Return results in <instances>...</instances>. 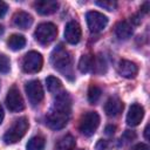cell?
Returning <instances> with one entry per match:
<instances>
[{
	"mask_svg": "<svg viewBox=\"0 0 150 150\" xmlns=\"http://www.w3.org/2000/svg\"><path fill=\"white\" fill-rule=\"evenodd\" d=\"M71 111V100L68 93L63 91L56 95L53 107L46 116L48 127L53 130H60L68 123Z\"/></svg>",
	"mask_w": 150,
	"mask_h": 150,
	"instance_id": "6da1fadb",
	"label": "cell"
},
{
	"mask_svg": "<svg viewBox=\"0 0 150 150\" xmlns=\"http://www.w3.org/2000/svg\"><path fill=\"white\" fill-rule=\"evenodd\" d=\"M50 62L53 67L64 74V76H68L70 79L71 75V57L69 52L63 46H57L50 55Z\"/></svg>",
	"mask_w": 150,
	"mask_h": 150,
	"instance_id": "7a4b0ae2",
	"label": "cell"
},
{
	"mask_svg": "<svg viewBox=\"0 0 150 150\" xmlns=\"http://www.w3.org/2000/svg\"><path fill=\"white\" fill-rule=\"evenodd\" d=\"M29 123L28 120L26 117H20L18 120L14 121V123L11 125V128L6 131V134L4 135V141L6 144H14L18 141H20L26 131L28 130Z\"/></svg>",
	"mask_w": 150,
	"mask_h": 150,
	"instance_id": "3957f363",
	"label": "cell"
},
{
	"mask_svg": "<svg viewBox=\"0 0 150 150\" xmlns=\"http://www.w3.org/2000/svg\"><path fill=\"white\" fill-rule=\"evenodd\" d=\"M57 35V28L55 25L50 23V22H43L40 23L34 33V36L36 39V41L41 45H49L52 43L55 38Z\"/></svg>",
	"mask_w": 150,
	"mask_h": 150,
	"instance_id": "277c9868",
	"label": "cell"
},
{
	"mask_svg": "<svg viewBox=\"0 0 150 150\" xmlns=\"http://www.w3.org/2000/svg\"><path fill=\"white\" fill-rule=\"evenodd\" d=\"M98 124H100V116H98V114L96 111H88V112H86L81 117L79 129H80V131L84 136L90 137L97 130Z\"/></svg>",
	"mask_w": 150,
	"mask_h": 150,
	"instance_id": "5b68a950",
	"label": "cell"
},
{
	"mask_svg": "<svg viewBox=\"0 0 150 150\" xmlns=\"http://www.w3.org/2000/svg\"><path fill=\"white\" fill-rule=\"evenodd\" d=\"M42 63H43V59L42 55L38 52H28L22 60V69L26 73L29 74H34L38 73L41 68H42Z\"/></svg>",
	"mask_w": 150,
	"mask_h": 150,
	"instance_id": "8992f818",
	"label": "cell"
},
{
	"mask_svg": "<svg viewBox=\"0 0 150 150\" xmlns=\"http://www.w3.org/2000/svg\"><path fill=\"white\" fill-rule=\"evenodd\" d=\"M86 19H87V23H88V28L91 33H98L101 30H103L108 23V18L96 11H90L86 14Z\"/></svg>",
	"mask_w": 150,
	"mask_h": 150,
	"instance_id": "52a82bcc",
	"label": "cell"
},
{
	"mask_svg": "<svg viewBox=\"0 0 150 150\" xmlns=\"http://www.w3.org/2000/svg\"><path fill=\"white\" fill-rule=\"evenodd\" d=\"M6 105L13 112H19V111H21L25 108L23 98H22L19 89L15 86H13L8 90V93H7V96H6Z\"/></svg>",
	"mask_w": 150,
	"mask_h": 150,
	"instance_id": "ba28073f",
	"label": "cell"
},
{
	"mask_svg": "<svg viewBox=\"0 0 150 150\" xmlns=\"http://www.w3.org/2000/svg\"><path fill=\"white\" fill-rule=\"evenodd\" d=\"M25 89H26L27 97L32 104H34V105L39 104L43 100V88H42L40 81L33 80V81L27 82L25 86Z\"/></svg>",
	"mask_w": 150,
	"mask_h": 150,
	"instance_id": "9c48e42d",
	"label": "cell"
},
{
	"mask_svg": "<svg viewBox=\"0 0 150 150\" xmlns=\"http://www.w3.org/2000/svg\"><path fill=\"white\" fill-rule=\"evenodd\" d=\"M81 35H82L81 27H80V25L76 21H69L66 25V28H64V38H66V41L67 42H69L70 45L79 43V41L81 40Z\"/></svg>",
	"mask_w": 150,
	"mask_h": 150,
	"instance_id": "30bf717a",
	"label": "cell"
},
{
	"mask_svg": "<svg viewBox=\"0 0 150 150\" xmlns=\"http://www.w3.org/2000/svg\"><path fill=\"white\" fill-rule=\"evenodd\" d=\"M117 71L121 76L125 79H132L138 73V67L135 62L129 60H121L117 64Z\"/></svg>",
	"mask_w": 150,
	"mask_h": 150,
	"instance_id": "8fae6325",
	"label": "cell"
},
{
	"mask_svg": "<svg viewBox=\"0 0 150 150\" xmlns=\"http://www.w3.org/2000/svg\"><path fill=\"white\" fill-rule=\"evenodd\" d=\"M143 116H144V108L138 103H134V104H131V107L128 111L127 124L130 127H136L141 123Z\"/></svg>",
	"mask_w": 150,
	"mask_h": 150,
	"instance_id": "7c38bea8",
	"label": "cell"
},
{
	"mask_svg": "<svg viewBox=\"0 0 150 150\" xmlns=\"http://www.w3.org/2000/svg\"><path fill=\"white\" fill-rule=\"evenodd\" d=\"M34 8L41 15H49L57 11L59 2L54 0H39L34 2Z\"/></svg>",
	"mask_w": 150,
	"mask_h": 150,
	"instance_id": "4fadbf2b",
	"label": "cell"
},
{
	"mask_svg": "<svg viewBox=\"0 0 150 150\" xmlns=\"http://www.w3.org/2000/svg\"><path fill=\"white\" fill-rule=\"evenodd\" d=\"M123 102L116 97V96H111L108 98V101L104 104V111L108 116H117L118 114L122 112L123 110Z\"/></svg>",
	"mask_w": 150,
	"mask_h": 150,
	"instance_id": "5bb4252c",
	"label": "cell"
},
{
	"mask_svg": "<svg viewBox=\"0 0 150 150\" xmlns=\"http://www.w3.org/2000/svg\"><path fill=\"white\" fill-rule=\"evenodd\" d=\"M13 22L16 27L21 28V29H27L28 27H30L32 22H33V18L30 14H28L27 12L20 11L16 12L13 16Z\"/></svg>",
	"mask_w": 150,
	"mask_h": 150,
	"instance_id": "9a60e30c",
	"label": "cell"
},
{
	"mask_svg": "<svg viewBox=\"0 0 150 150\" xmlns=\"http://www.w3.org/2000/svg\"><path fill=\"white\" fill-rule=\"evenodd\" d=\"M115 34L120 40H127L132 35V26L128 21H120L115 26Z\"/></svg>",
	"mask_w": 150,
	"mask_h": 150,
	"instance_id": "2e32d148",
	"label": "cell"
},
{
	"mask_svg": "<svg viewBox=\"0 0 150 150\" xmlns=\"http://www.w3.org/2000/svg\"><path fill=\"white\" fill-rule=\"evenodd\" d=\"M7 45L12 50H19V49L25 47L26 39L20 34H13V35L9 36V39L7 41Z\"/></svg>",
	"mask_w": 150,
	"mask_h": 150,
	"instance_id": "e0dca14e",
	"label": "cell"
},
{
	"mask_svg": "<svg viewBox=\"0 0 150 150\" xmlns=\"http://www.w3.org/2000/svg\"><path fill=\"white\" fill-rule=\"evenodd\" d=\"M94 57L89 54H86L83 55L81 59H80V62H79V69L81 73H88L90 70H93L94 68Z\"/></svg>",
	"mask_w": 150,
	"mask_h": 150,
	"instance_id": "ac0fdd59",
	"label": "cell"
},
{
	"mask_svg": "<svg viewBox=\"0 0 150 150\" xmlns=\"http://www.w3.org/2000/svg\"><path fill=\"white\" fill-rule=\"evenodd\" d=\"M75 148V139L71 135L63 136L56 144V150H74Z\"/></svg>",
	"mask_w": 150,
	"mask_h": 150,
	"instance_id": "d6986e66",
	"label": "cell"
},
{
	"mask_svg": "<svg viewBox=\"0 0 150 150\" xmlns=\"http://www.w3.org/2000/svg\"><path fill=\"white\" fill-rule=\"evenodd\" d=\"M45 145H46V141L42 136H34L28 141L26 149L27 150H45Z\"/></svg>",
	"mask_w": 150,
	"mask_h": 150,
	"instance_id": "ffe728a7",
	"label": "cell"
},
{
	"mask_svg": "<svg viewBox=\"0 0 150 150\" xmlns=\"http://www.w3.org/2000/svg\"><path fill=\"white\" fill-rule=\"evenodd\" d=\"M46 84H47L48 91L52 93V94H59V91L62 88L61 81L55 76H48L46 79Z\"/></svg>",
	"mask_w": 150,
	"mask_h": 150,
	"instance_id": "44dd1931",
	"label": "cell"
},
{
	"mask_svg": "<svg viewBox=\"0 0 150 150\" xmlns=\"http://www.w3.org/2000/svg\"><path fill=\"white\" fill-rule=\"evenodd\" d=\"M101 94H102L101 89H100L97 86L91 84V86L89 87V89H88V101H89L91 104H95V103L100 100Z\"/></svg>",
	"mask_w": 150,
	"mask_h": 150,
	"instance_id": "7402d4cb",
	"label": "cell"
},
{
	"mask_svg": "<svg viewBox=\"0 0 150 150\" xmlns=\"http://www.w3.org/2000/svg\"><path fill=\"white\" fill-rule=\"evenodd\" d=\"M11 69V62L9 59L5 54H0V73L6 74Z\"/></svg>",
	"mask_w": 150,
	"mask_h": 150,
	"instance_id": "603a6c76",
	"label": "cell"
},
{
	"mask_svg": "<svg viewBox=\"0 0 150 150\" xmlns=\"http://www.w3.org/2000/svg\"><path fill=\"white\" fill-rule=\"evenodd\" d=\"M97 6L107 9V11H114L117 7V2L112 0H103V1H96L95 2Z\"/></svg>",
	"mask_w": 150,
	"mask_h": 150,
	"instance_id": "cb8c5ba5",
	"label": "cell"
},
{
	"mask_svg": "<svg viewBox=\"0 0 150 150\" xmlns=\"http://www.w3.org/2000/svg\"><path fill=\"white\" fill-rule=\"evenodd\" d=\"M111 144L105 139H100L96 144V150H110Z\"/></svg>",
	"mask_w": 150,
	"mask_h": 150,
	"instance_id": "d4e9b609",
	"label": "cell"
},
{
	"mask_svg": "<svg viewBox=\"0 0 150 150\" xmlns=\"http://www.w3.org/2000/svg\"><path fill=\"white\" fill-rule=\"evenodd\" d=\"M131 150H149V146L144 143H138L131 148Z\"/></svg>",
	"mask_w": 150,
	"mask_h": 150,
	"instance_id": "484cf974",
	"label": "cell"
},
{
	"mask_svg": "<svg viewBox=\"0 0 150 150\" xmlns=\"http://www.w3.org/2000/svg\"><path fill=\"white\" fill-rule=\"evenodd\" d=\"M6 11H7V5H6V2L0 1V18H2V16L5 15Z\"/></svg>",
	"mask_w": 150,
	"mask_h": 150,
	"instance_id": "4316f807",
	"label": "cell"
},
{
	"mask_svg": "<svg viewBox=\"0 0 150 150\" xmlns=\"http://www.w3.org/2000/svg\"><path fill=\"white\" fill-rule=\"evenodd\" d=\"M115 130H116V127L115 125H107V128H105V132L108 134V135H112L114 132H115Z\"/></svg>",
	"mask_w": 150,
	"mask_h": 150,
	"instance_id": "83f0119b",
	"label": "cell"
},
{
	"mask_svg": "<svg viewBox=\"0 0 150 150\" xmlns=\"http://www.w3.org/2000/svg\"><path fill=\"white\" fill-rule=\"evenodd\" d=\"M141 11H142L143 13H148V11H149V2H148V1H146V2H144V4L142 5Z\"/></svg>",
	"mask_w": 150,
	"mask_h": 150,
	"instance_id": "f1b7e54d",
	"label": "cell"
},
{
	"mask_svg": "<svg viewBox=\"0 0 150 150\" xmlns=\"http://www.w3.org/2000/svg\"><path fill=\"white\" fill-rule=\"evenodd\" d=\"M2 120H4V110H2V107L0 105V124L2 123Z\"/></svg>",
	"mask_w": 150,
	"mask_h": 150,
	"instance_id": "f546056e",
	"label": "cell"
},
{
	"mask_svg": "<svg viewBox=\"0 0 150 150\" xmlns=\"http://www.w3.org/2000/svg\"><path fill=\"white\" fill-rule=\"evenodd\" d=\"M148 129H149V124L145 127V129H144V136H145V138L148 139L149 138V136H148Z\"/></svg>",
	"mask_w": 150,
	"mask_h": 150,
	"instance_id": "4dcf8cb0",
	"label": "cell"
},
{
	"mask_svg": "<svg viewBox=\"0 0 150 150\" xmlns=\"http://www.w3.org/2000/svg\"><path fill=\"white\" fill-rule=\"evenodd\" d=\"M2 33H4V27H2V26H0V35H1Z\"/></svg>",
	"mask_w": 150,
	"mask_h": 150,
	"instance_id": "1f68e13d",
	"label": "cell"
}]
</instances>
